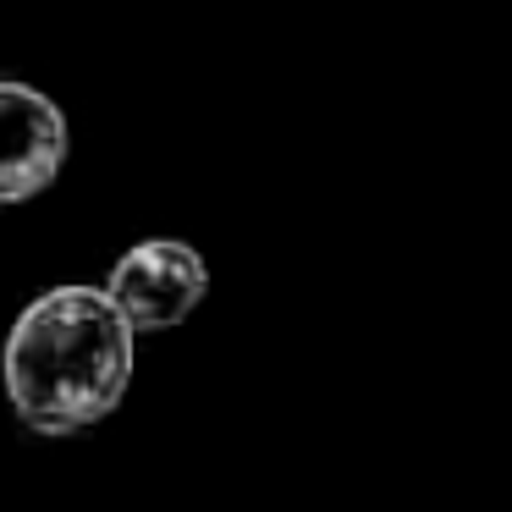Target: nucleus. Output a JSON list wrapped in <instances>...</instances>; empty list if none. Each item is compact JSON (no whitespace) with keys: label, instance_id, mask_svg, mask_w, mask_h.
Instances as JSON below:
<instances>
[{"label":"nucleus","instance_id":"3","mask_svg":"<svg viewBox=\"0 0 512 512\" xmlns=\"http://www.w3.org/2000/svg\"><path fill=\"white\" fill-rule=\"evenodd\" d=\"M67 116L50 94L0 78V204H23L61 177Z\"/></svg>","mask_w":512,"mask_h":512},{"label":"nucleus","instance_id":"1","mask_svg":"<svg viewBox=\"0 0 512 512\" xmlns=\"http://www.w3.org/2000/svg\"><path fill=\"white\" fill-rule=\"evenodd\" d=\"M133 325L94 287H50L6 336V397L39 435H78L122 402Z\"/></svg>","mask_w":512,"mask_h":512},{"label":"nucleus","instance_id":"2","mask_svg":"<svg viewBox=\"0 0 512 512\" xmlns=\"http://www.w3.org/2000/svg\"><path fill=\"white\" fill-rule=\"evenodd\" d=\"M204 292H210V270H204L199 248L177 243V237H149V243L127 248L105 281V298L133 331H166V325L188 320L204 303Z\"/></svg>","mask_w":512,"mask_h":512}]
</instances>
